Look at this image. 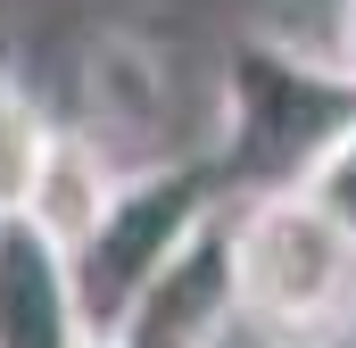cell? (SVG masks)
I'll list each match as a JSON object with an SVG mask.
<instances>
[{
	"label": "cell",
	"instance_id": "obj_8",
	"mask_svg": "<svg viewBox=\"0 0 356 348\" xmlns=\"http://www.w3.org/2000/svg\"><path fill=\"white\" fill-rule=\"evenodd\" d=\"M332 67L348 75V91H356V0H340V33H332Z\"/></svg>",
	"mask_w": 356,
	"mask_h": 348
},
{
	"label": "cell",
	"instance_id": "obj_7",
	"mask_svg": "<svg viewBox=\"0 0 356 348\" xmlns=\"http://www.w3.org/2000/svg\"><path fill=\"white\" fill-rule=\"evenodd\" d=\"M298 191H307V199H315V207H323L332 224H348V232H356V116H348V133H340V141L323 150V166L307 174Z\"/></svg>",
	"mask_w": 356,
	"mask_h": 348
},
{
	"label": "cell",
	"instance_id": "obj_3",
	"mask_svg": "<svg viewBox=\"0 0 356 348\" xmlns=\"http://www.w3.org/2000/svg\"><path fill=\"white\" fill-rule=\"evenodd\" d=\"M216 207H232V199H224V182H216L207 158H158V166H133L116 182L99 232L67 258V282H75V307H83L91 348L116 340L124 307L158 282V265L175 258Z\"/></svg>",
	"mask_w": 356,
	"mask_h": 348
},
{
	"label": "cell",
	"instance_id": "obj_1",
	"mask_svg": "<svg viewBox=\"0 0 356 348\" xmlns=\"http://www.w3.org/2000/svg\"><path fill=\"white\" fill-rule=\"evenodd\" d=\"M356 91L332 67V50H290V42H232L224 58V125L207 166L224 182V199H266V191H298L323 166V150L348 133Z\"/></svg>",
	"mask_w": 356,
	"mask_h": 348
},
{
	"label": "cell",
	"instance_id": "obj_5",
	"mask_svg": "<svg viewBox=\"0 0 356 348\" xmlns=\"http://www.w3.org/2000/svg\"><path fill=\"white\" fill-rule=\"evenodd\" d=\"M116 182L124 166L91 141L83 125H58L50 141H42V158L25 174V199H17V224L33 232V241H50L58 258H75L91 232H99V216H108V199H116Z\"/></svg>",
	"mask_w": 356,
	"mask_h": 348
},
{
	"label": "cell",
	"instance_id": "obj_6",
	"mask_svg": "<svg viewBox=\"0 0 356 348\" xmlns=\"http://www.w3.org/2000/svg\"><path fill=\"white\" fill-rule=\"evenodd\" d=\"M0 348H91L67 258L33 241L17 216L0 224Z\"/></svg>",
	"mask_w": 356,
	"mask_h": 348
},
{
	"label": "cell",
	"instance_id": "obj_2",
	"mask_svg": "<svg viewBox=\"0 0 356 348\" xmlns=\"http://www.w3.org/2000/svg\"><path fill=\"white\" fill-rule=\"evenodd\" d=\"M232 282L249 332L273 348H323L356 324V232L307 191L232 199Z\"/></svg>",
	"mask_w": 356,
	"mask_h": 348
},
{
	"label": "cell",
	"instance_id": "obj_4",
	"mask_svg": "<svg viewBox=\"0 0 356 348\" xmlns=\"http://www.w3.org/2000/svg\"><path fill=\"white\" fill-rule=\"evenodd\" d=\"M241 332V282H232V207H216L175 258L158 265V282L124 307L108 348H224Z\"/></svg>",
	"mask_w": 356,
	"mask_h": 348
}]
</instances>
